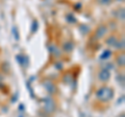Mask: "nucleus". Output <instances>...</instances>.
Instances as JSON below:
<instances>
[{"mask_svg":"<svg viewBox=\"0 0 125 117\" xmlns=\"http://www.w3.org/2000/svg\"><path fill=\"white\" fill-rule=\"evenodd\" d=\"M114 95V92L111 88H102L97 92V97L101 100H109V99H112V96Z\"/></svg>","mask_w":125,"mask_h":117,"instance_id":"nucleus-1","label":"nucleus"},{"mask_svg":"<svg viewBox=\"0 0 125 117\" xmlns=\"http://www.w3.org/2000/svg\"><path fill=\"white\" fill-rule=\"evenodd\" d=\"M99 77H100V79L102 80V81H106L108 78H109V75H108V73H107V72H102V73L100 74V76H99Z\"/></svg>","mask_w":125,"mask_h":117,"instance_id":"nucleus-2","label":"nucleus"},{"mask_svg":"<svg viewBox=\"0 0 125 117\" xmlns=\"http://www.w3.org/2000/svg\"><path fill=\"white\" fill-rule=\"evenodd\" d=\"M118 117H124V116H123V115H120V116H118Z\"/></svg>","mask_w":125,"mask_h":117,"instance_id":"nucleus-3","label":"nucleus"}]
</instances>
